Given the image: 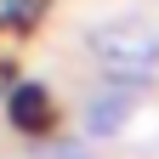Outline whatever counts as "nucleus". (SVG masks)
I'll return each mask as SVG.
<instances>
[{
  "mask_svg": "<svg viewBox=\"0 0 159 159\" xmlns=\"http://www.w3.org/2000/svg\"><path fill=\"white\" fill-rule=\"evenodd\" d=\"M85 46L97 51L102 68H159V29L153 23H136V17H114V23L91 29Z\"/></svg>",
  "mask_w": 159,
  "mask_h": 159,
  "instance_id": "obj_1",
  "label": "nucleus"
},
{
  "mask_svg": "<svg viewBox=\"0 0 159 159\" xmlns=\"http://www.w3.org/2000/svg\"><path fill=\"white\" fill-rule=\"evenodd\" d=\"M51 159H91V153H85V148H80V142H63V148H57Z\"/></svg>",
  "mask_w": 159,
  "mask_h": 159,
  "instance_id": "obj_3",
  "label": "nucleus"
},
{
  "mask_svg": "<svg viewBox=\"0 0 159 159\" xmlns=\"http://www.w3.org/2000/svg\"><path fill=\"white\" fill-rule=\"evenodd\" d=\"M131 108H136V91L102 85V97H91V102L80 108V131H85V136H119L125 119H131Z\"/></svg>",
  "mask_w": 159,
  "mask_h": 159,
  "instance_id": "obj_2",
  "label": "nucleus"
}]
</instances>
